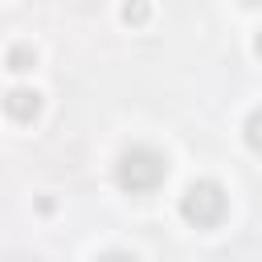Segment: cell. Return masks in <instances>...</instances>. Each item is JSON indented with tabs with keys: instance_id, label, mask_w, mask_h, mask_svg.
Returning a JSON list of instances; mask_svg holds the SVG:
<instances>
[{
	"instance_id": "30bf717a",
	"label": "cell",
	"mask_w": 262,
	"mask_h": 262,
	"mask_svg": "<svg viewBox=\"0 0 262 262\" xmlns=\"http://www.w3.org/2000/svg\"><path fill=\"white\" fill-rule=\"evenodd\" d=\"M12 262H25V258H12Z\"/></svg>"
},
{
	"instance_id": "9c48e42d",
	"label": "cell",
	"mask_w": 262,
	"mask_h": 262,
	"mask_svg": "<svg viewBox=\"0 0 262 262\" xmlns=\"http://www.w3.org/2000/svg\"><path fill=\"white\" fill-rule=\"evenodd\" d=\"M242 4H250V8H258V4H262V0H242Z\"/></svg>"
},
{
	"instance_id": "7a4b0ae2",
	"label": "cell",
	"mask_w": 262,
	"mask_h": 262,
	"mask_svg": "<svg viewBox=\"0 0 262 262\" xmlns=\"http://www.w3.org/2000/svg\"><path fill=\"white\" fill-rule=\"evenodd\" d=\"M225 209H229V196H225V188H221L217 180H192V184L180 192V217H184L188 225H196V229L221 225Z\"/></svg>"
},
{
	"instance_id": "5b68a950",
	"label": "cell",
	"mask_w": 262,
	"mask_h": 262,
	"mask_svg": "<svg viewBox=\"0 0 262 262\" xmlns=\"http://www.w3.org/2000/svg\"><path fill=\"white\" fill-rule=\"evenodd\" d=\"M242 135H246V147L262 156V106H258V111H250V119H246Z\"/></svg>"
},
{
	"instance_id": "8992f818",
	"label": "cell",
	"mask_w": 262,
	"mask_h": 262,
	"mask_svg": "<svg viewBox=\"0 0 262 262\" xmlns=\"http://www.w3.org/2000/svg\"><path fill=\"white\" fill-rule=\"evenodd\" d=\"M123 20L135 25V29L147 25V20H151V4H147V0H123Z\"/></svg>"
},
{
	"instance_id": "6da1fadb",
	"label": "cell",
	"mask_w": 262,
	"mask_h": 262,
	"mask_svg": "<svg viewBox=\"0 0 262 262\" xmlns=\"http://www.w3.org/2000/svg\"><path fill=\"white\" fill-rule=\"evenodd\" d=\"M164 176H168V160H164V151H156L147 143H135L115 160V184L123 192H131V196L156 192L164 184Z\"/></svg>"
},
{
	"instance_id": "ba28073f",
	"label": "cell",
	"mask_w": 262,
	"mask_h": 262,
	"mask_svg": "<svg viewBox=\"0 0 262 262\" xmlns=\"http://www.w3.org/2000/svg\"><path fill=\"white\" fill-rule=\"evenodd\" d=\"M254 53L262 57V29H258V37H254Z\"/></svg>"
},
{
	"instance_id": "52a82bcc",
	"label": "cell",
	"mask_w": 262,
	"mask_h": 262,
	"mask_svg": "<svg viewBox=\"0 0 262 262\" xmlns=\"http://www.w3.org/2000/svg\"><path fill=\"white\" fill-rule=\"evenodd\" d=\"M94 262H139L135 254H123V250H111V254H98Z\"/></svg>"
},
{
	"instance_id": "3957f363",
	"label": "cell",
	"mask_w": 262,
	"mask_h": 262,
	"mask_svg": "<svg viewBox=\"0 0 262 262\" xmlns=\"http://www.w3.org/2000/svg\"><path fill=\"white\" fill-rule=\"evenodd\" d=\"M4 111H8V119H16V123H33V119L41 115V94L29 90V86H12V90L4 94Z\"/></svg>"
},
{
	"instance_id": "277c9868",
	"label": "cell",
	"mask_w": 262,
	"mask_h": 262,
	"mask_svg": "<svg viewBox=\"0 0 262 262\" xmlns=\"http://www.w3.org/2000/svg\"><path fill=\"white\" fill-rule=\"evenodd\" d=\"M33 66H37L33 45H12V49H8V70H12V74H25V70H33Z\"/></svg>"
}]
</instances>
